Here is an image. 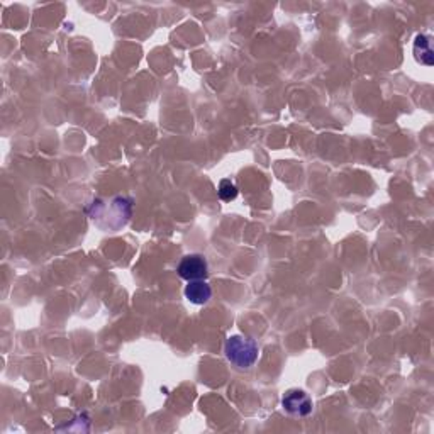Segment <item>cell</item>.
Segmentation results:
<instances>
[{"label": "cell", "mask_w": 434, "mask_h": 434, "mask_svg": "<svg viewBox=\"0 0 434 434\" xmlns=\"http://www.w3.org/2000/svg\"><path fill=\"white\" fill-rule=\"evenodd\" d=\"M226 357L239 368H249L258 360V346L245 336H231L226 341Z\"/></svg>", "instance_id": "1"}, {"label": "cell", "mask_w": 434, "mask_h": 434, "mask_svg": "<svg viewBox=\"0 0 434 434\" xmlns=\"http://www.w3.org/2000/svg\"><path fill=\"white\" fill-rule=\"evenodd\" d=\"M217 194H219L220 200L231 202V200H234L236 197H238V187H236L231 180H220Z\"/></svg>", "instance_id": "6"}, {"label": "cell", "mask_w": 434, "mask_h": 434, "mask_svg": "<svg viewBox=\"0 0 434 434\" xmlns=\"http://www.w3.org/2000/svg\"><path fill=\"white\" fill-rule=\"evenodd\" d=\"M282 406L292 416L304 417L312 413V400H310V397L304 390H299V388L289 390L283 395Z\"/></svg>", "instance_id": "3"}, {"label": "cell", "mask_w": 434, "mask_h": 434, "mask_svg": "<svg viewBox=\"0 0 434 434\" xmlns=\"http://www.w3.org/2000/svg\"><path fill=\"white\" fill-rule=\"evenodd\" d=\"M185 297L189 299L192 304L204 305V304H207L209 301H211L212 289L207 282H204V280L189 282V285L185 287Z\"/></svg>", "instance_id": "4"}, {"label": "cell", "mask_w": 434, "mask_h": 434, "mask_svg": "<svg viewBox=\"0 0 434 434\" xmlns=\"http://www.w3.org/2000/svg\"><path fill=\"white\" fill-rule=\"evenodd\" d=\"M414 55H416V59L422 65L424 63V56H428V62L433 65V50H431V41H429L428 36L424 35H417L416 36V43H414Z\"/></svg>", "instance_id": "5"}, {"label": "cell", "mask_w": 434, "mask_h": 434, "mask_svg": "<svg viewBox=\"0 0 434 434\" xmlns=\"http://www.w3.org/2000/svg\"><path fill=\"white\" fill-rule=\"evenodd\" d=\"M209 265L202 254H187L178 263L177 272L187 282H196V280H205L207 276Z\"/></svg>", "instance_id": "2"}]
</instances>
